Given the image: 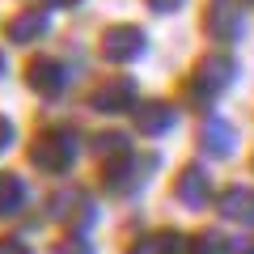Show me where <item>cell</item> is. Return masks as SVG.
<instances>
[{
    "instance_id": "cell-1",
    "label": "cell",
    "mask_w": 254,
    "mask_h": 254,
    "mask_svg": "<svg viewBox=\"0 0 254 254\" xmlns=\"http://www.w3.org/2000/svg\"><path fill=\"white\" fill-rule=\"evenodd\" d=\"M72 131H64V127H51V131H43V136L34 140V148H30V157H34L38 170H68V161H72Z\"/></svg>"
},
{
    "instance_id": "cell-2",
    "label": "cell",
    "mask_w": 254,
    "mask_h": 254,
    "mask_svg": "<svg viewBox=\"0 0 254 254\" xmlns=\"http://www.w3.org/2000/svg\"><path fill=\"white\" fill-rule=\"evenodd\" d=\"M140 51H144V34H140L136 26H110L106 34H102V55L115 60V64L131 60V55H140Z\"/></svg>"
},
{
    "instance_id": "cell-3",
    "label": "cell",
    "mask_w": 254,
    "mask_h": 254,
    "mask_svg": "<svg viewBox=\"0 0 254 254\" xmlns=\"http://www.w3.org/2000/svg\"><path fill=\"white\" fill-rule=\"evenodd\" d=\"M174 195H178L187 208H203V199H208V174H203L199 165H187V170L178 174V182H174Z\"/></svg>"
},
{
    "instance_id": "cell-4",
    "label": "cell",
    "mask_w": 254,
    "mask_h": 254,
    "mask_svg": "<svg viewBox=\"0 0 254 254\" xmlns=\"http://www.w3.org/2000/svg\"><path fill=\"white\" fill-rule=\"evenodd\" d=\"M220 216L237 225H254V187H229L220 195Z\"/></svg>"
},
{
    "instance_id": "cell-5",
    "label": "cell",
    "mask_w": 254,
    "mask_h": 254,
    "mask_svg": "<svg viewBox=\"0 0 254 254\" xmlns=\"http://www.w3.org/2000/svg\"><path fill=\"white\" fill-rule=\"evenodd\" d=\"M131 98H136V85L127 81V76H119V81L102 85L93 93V106H102L106 115H119V110H131Z\"/></svg>"
},
{
    "instance_id": "cell-6",
    "label": "cell",
    "mask_w": 254,
    "mask_h": 254,
    "mask_svg": "<svg viewBox=\"0 0 254 254\" xmlns=\"http://www.w3.org/2000/svg\"><path fill=\"white\" fill-rule=\"evenodd\" d=\"M229 76H233V64H229V55H208V60L199 64V85H203V98H212L216 89H225Z\"/></svg>"
},
{
    "instance_id": "cell-7",
    "label": "cell",
    "mask_w": 254,
    "mask_h": 254,
    "mask_svg": "<svg viewBox=\"0 0 254 254\" xmlns=\"http://www.w3.org/2000/svg\"><path fill=\"white\" fill-rule=\"evenodd\" d=\"M30 85L51 98V93H60L64 85H68V76H64V68L55 60H34V64H30Z\"/></svg>"
},
{
    "instance_id": "cell-8",
    "label": "cell",
    "mask_w": 254,
    "mask_h": 254,
    "mask_svg": "<svg viewBox=\"0 0 254 254\" xmlns=\"http://www.w3.org/2000/svg\"><path fill=\"white\" fill-rule=\"evenodd\" d=\"M170 123H174V110L161 106V102H153V106H140V110H136V127L144 131V136H161Z\"/></svg>"
},
{
    "instance_id": "cell-9",
    "label": "cell",
    "mask_w": 254,
    "mask_h": 254,
    "mask_svg": "<svg viewBox=\"0 0 254 254\" xmlns=\"http://www.w3.org/2000/svg\"><path fill=\"white\" fill-rule=\"evenodd\" d=\"M47 30V13H21V17H13V26H9V38L13 43H34L38 34Z\"/></svg>"
},
{
    "instance_id": "cell-10",
    "label": "cell",
    "mask_w": 254,
    "mask_h": 254,
    "mask_svg": "<svg viewBox=\"0 0 254 254\" xmlns=\"http://www.w3.org/2000/svg\"><path fill=\"white\" fill-rule=\"evenodd\" d=\"M203 144H208V153L225 157V153H229V144H233V131H229L220 119H208V123H203Z\"/></svg>"
},
{
    "instance_id": "cell-11",
    "label": "cell",
    "mask_w": 254,
    "mask_h": 254,
    "mask_svg": "<svg viewBox=\"0 0 254 254\" xmlns=\"http://www.w3.org/2000/svg\"><path fill=\"white\" fill-rule=\"evenodd\" d=\"M187 246H182L178 233H161V237H144V242H136V250L131 254H182Z\"/></svg>"
},
{
    "instance_id": "cell-12",
    "label": "cell",
    "mask_w": 254,
    "mask_h": 254,
    "mask_svg": "<svg viewBox=\"0 0 254 254\" xmlns=\"http://www.w3.org/2000/svg\"><path fill=\"white\" fill-rule=\"evenodd\" d=\"M21 182L13 178V174H0V212H17L21 208Z\"/></svg>"
},
{
    "instance_id": "cell-13",
    "label": "cell",
    "mask_w": 254,
    "mask_h": 254,
    "mask_svg": "<svg viewBox=\"0 0 254 254\" xmlns=\"http://www.w3.org/2000/svg\"><path fill=\"white\" fill-rule=\"evenodd\" d=\"M208 30H212V34H216V38H233L237 34V30H242V21H237V9H229V13H212V17H208Z\"/></svg>"
},
{
    "instance_id": "cell-14",
    "label": "cell",
    "mask_w": 254,
    "mask_h": 254,
    "mask_svg": "<svg viewBox=\"0 0 254 254\" xmlns=\"http://www.w3.org/2000/svg\"><path fill=\"white\" fill-rule=\"evenodd\" d=\"M98 157H106V161H127L131 148H127L123 136H98Z\"/></svg>"
},
{
    "instance_id": "cell-15",
    "label": "cell",
    "mask_w": 254,
    "mask_h": 254,
    "mask_svg": "<svg viewBox=\"0 0 254 254\" xmlns=\"http://www.w3.org/2000/svg\"><path fill=\"white\" fill-rule=\"evenodd\" d=\"M187 254H229V246H225V237H220V233H199L195 242H190Z\"/></svg>"
},
{
    "instance_id": "cell-16",
    "label": "cell",
    "mask_w": 254,
    "mask_h": 254,
    "mask_svg": "<svg viewBox=\"0 0 254 254\" xmlns=\"http://www.w3.org/2000/svg\"><path fill=\"white\" fill-rule=\"evenodd\" d=\"M55 254H89V246H85V242H60Z\"/></svg>"
},
{
    "instance_id": "cell-17",
    "label": "cell",
    "mask_w": 254,
    "mask_h": 254,
    "mask_svg": "<svg viewBox=\"0 0 254 254\" xmlns=\"http://www.w3.org/2000/svg\"><path fill=\"white\" fill-rule=\"evenodd\" d=\"M0 254H30V250L21 242H13V237H4V242H0Z\"/></svg>"
},
{
    "instance_id": "cell-18",
    "label": "cell",
    "mask_w": 254,
    "mask_h": 254,
    "mask_svg": "<svg viewBox=\"0 0 254 254\" xmlns=\"http://www.w3.org/2000/svg\"><path fill=\"white\" fill-rule=\"evenodd\" d=\"M9 140H13V123H9V119H0V148H9Z\"/></svg>"
},
{
    "instance_id": "cell-19",
    "label": "cell",
    "mask_w": 254,
    "mask_h": 254,
    "mask_svg": "<svg viewBox=\"0 0 254 254\" xmlns=\"http://www.w3.org/2000/svg\"><path fill=\"white\" fill-rule=\"evenodd\" d=\"M148 4H153V9H157V13H170V9H178L182 0H148Z\"/></svg>"
},
{
    "instance_id": "cell-20",
    "label": "cell",
    "mask_w": 254,
    "mask_h": 254,
    "mask_svg": "<svg viewBox=\"0 0 254 254\" xmlns=\"http://www.w3.org/2000/svg\"><path fill=\"white\" fill-rule=\"evenodd\" d=\"M55 4H64V0H55ZM68 4H72V0H68Z\"/></svg>"
}]
</instances>
